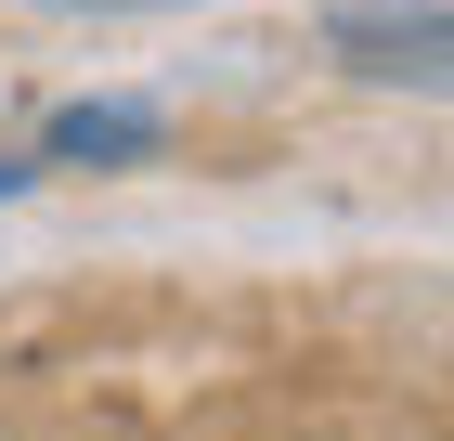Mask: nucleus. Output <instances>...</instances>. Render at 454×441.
Instances as JSON below:
<instances>
[{
    "mask_svg": "<svg viewBox=\"0 0 454 441\" xmlns=\"http://www.w3.org/2000/svg\"><path fill=\"white\" fill-rule=\"evenodd\" d=\"M312 27H325V52H338L350 78L454 104V0H325Z\"/></svg>",
    "mask_w": 454,
    "mask_h": 441,
    "instance_id": "nucleus-1",
    "label": "nucleus"
},
{
    "mask_svg": "<svg viewBox=\"0 0 454 441\" xmlns=\"http://www.w3.org/2000/svg\"><path fill=\"white\" fill-rule=\"evenodd\" d=\"M39 13H182V0H39Z\"/></svg>",
    "mask_w": 454,
    "mask_h": 441,
    "instance_id": "nucleus-3",
    "label": "nucleus"
},
{
    "mask_svg": "<svg viewBox=\"0 0 454 441\" xmlns=\"http://www.w3.org/2000/svg\"><path fill=\"white\" fill-rule=\"evenodd\" d=\"M27 182H39V156H0V195H27Z\"/></svg>",
    "mask_w": 454,
    "mask_h": 441,
    "instance_id": "nucleus-4",
    "label": "nucleus"
},
{
    "mask_svg": "<svg viewBox=\"0 0 454 441\" xmlns=\"http://www.w3.org/2000/svg\"><path fill=\"white\" fill-rule=\"evenodd\" d=\"M156 143H169V104L78 91V104H52V130H39V169H143Z\"/></svg>",
    "mask_w": 454,
    "mask_h": 441,
    "instance_id": "nucleus-2",
    "label": "nucleus"
}]
</instances>
